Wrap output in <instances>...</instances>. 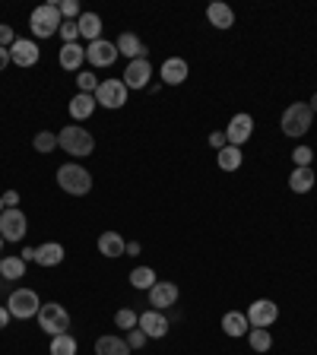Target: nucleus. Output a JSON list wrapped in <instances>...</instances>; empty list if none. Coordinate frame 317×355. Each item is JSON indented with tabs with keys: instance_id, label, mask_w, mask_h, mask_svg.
<instances>
[{
	"instance_id": "21",
	"label": "nucleus",
	"mask_w": 317,
	"mask_h": 355,
	"mask_svg": "<svg viewBox=\"0 0 317 355\" xmlns=\"http://www.w3.org/2000/svg\"><path fill=\"white\" fill-rule=\"evenodd\" d=\"M124 248H127V242H124L118 232H102L98 235V254L102 257H124Z\"/></svg>"
},
{
	"instance_id": "24",
	"label": "nucleus",
	"mask_w": 317,
	"mask_h": 355,
	"mask_svg": "<svg viewBox=\"0 0 317 355\" xmlns=\"http://www.w3.org/2000/svg\"><path fill=\"white\" fill-rule=\"evenodd\" d=\"M76 26H80V38H86V42H98L102 38V16L98 13H80Z\"/></svg>"
},
{
	"instance_id": "48",
	"label": "nucleus",
	"mask_w": 317,
	"mask_h": 355,
	"mask_svg": "<svg viewBox=\"0 0 317 355\" xmlns=\"http://www.w3.org/2000/svg\"><path fill=\"white\" fill-rule=\"evenodd\" d=\"M0 286H3V276H0Z\"/></svg>"
},
{
	"instance_id": "17",
	"label": "nucleus",
	"mask_w": 317,
	"mask_h": 355,
	"mask_svg": "<svg viewBox=\"0 0 317 355\" xmlns=\"http://www.w3.org/2000/svg\"><path fill=\"white\" fill-rule=\"evenodd\" d=\"M150 304L156 311H165V308H172V304H178V286H174V282H156V286L150 289Z\"/></svg>"
},
{
	"instance_id": "44",
	"label": "nucleus",
	"mask_w": 317,
	"mask_h": 355,
	"mask_svg": "<svg viewBox=\"0 0 317 355\" xmlns=\"http://www.w3.org/2000/svg\"><path fill=\"white\" fill-rule=\"evenodd\" d=\"M7 64H13L10 61V48H0V70H7Z\"/></svg>"
},
{
	"instance_id": "16",
	"label": "nucleus",
	"mask_w": 317,
	"mask_h": 355,
	"mask_svg": "<svg viewBox=\"0 0 317 355\" xmlns=\"http://www.w3.org/2000/svg\"><path fill=\"white\" fill-rule=\"evenodd\" d=\"M190 67L184 57H165L162 61V70H158V76H162V83L165 86H181L184 80H188Z\"/></svg>"
},
{
	"instance_id": "29",
	"label": "nucleus",
	"mask_w": 317,
	"mask_h": 355,
	"mask_svg": "<svg viewBox=\"0 0 317 355\" xmlns=\"http://www.w3.org/2000/svg\"><path fill=\"white\" fill-rule=\"evenodd\" d=\"M242 162H244V156H242L238 146H226V149H219V168L222 172H238Z\"/></svg>"
},
{
	"instance_id": "34",
	"label": "nucleus",
	"mask_w": 317,
	"mask_h": 355,
	"mask_svg": "<svg viewBox=\"0 0 317 355\" xmlns=\"http://www.w3.org/2000/svg\"><path fill=\"white\" fill-rule=\"evenodd\" d=\"M136 320H140V314H136L134 308H121L118 314H114V324L121 327V330H134Z\"/></svg>"
},
{
	"instance_id": "27",
	"label": "nucleus",
	"mask_w": 317,
	"mask_h": 355,
	"mask_svg": "<svg viewBox=\"0 0 317 355\" xmlns=\"http://www.w3.org/2000/svg\"><path fill=\"white\" fill-rule=\"evenodd\" d=\"M289 188H292V194H308L314 188V168H295L289 174Z\"/></svg>"
},
{
	"instance_id": "39",
	"label": "nucleus",
	"mask_w": 317,
	"mask_h": 355,
	"mask_svg": "<svg viewBox=\"0 0 317 355\" xmlns=\"http://www.w3.org/2000/svg\"><path fill=\"white\" fill-rule=\"evenodd\" d=\"M13 42H16V35H13V26L0 23V48H13Z\"/></svg>"
},
{
	"instance_id": "37",
	"label": "nucleus",
	"mask_w": 317,
	"mask_h": 355,
	"mask_svg": "<svg viewBox=\"0 0 317 355\" xmlns=\"http://www.w3.org/2000/svg\"><path fill=\"white\" fill-rule=\"evenodd\" d=\"M57 10H61V19H80V3L76 0H61Z\"/></svg>"
},
{
	"instance_id": "20",
	"label": "nucleus",
	"mask_w": 317,
	"mask_h": 355,
	"mask_svg": "<svg viewBox=\"0 0 317 355\" xmlns=\"http://www.w3.org/2000/svg\"><path fill=\"white\" fill-rule=\"evenodd\" d=\"M114 45H118V54H124L127 61H143L146 54H150V51H146V45L134 35V32H124V35L118 38Z\"/></svg>"
},
{
	"instance_id": "25",
	"label": "nucleus",
	"mask_w": 317,
	"mask_h": 355,
	"mask_svg": "<svg viewBox=\"0 0 317 355\" xmlns=\"http://www.w3.org/2000/svg\"><path fill=\"white\" fill-rule=\"evenodd\" d=\"M134 349L121 336H98L96 340V355H130Z\"/></svg>"
},
{
	"instance_id": "28",
	"label": "nucleus",
	"mask_w": 317,
	"mask_h": 355,
	"mask_svg": "<svg viewBox=\"0 0 317 355\" xmlns=\"http://www.w3.org/2000/svg\"><path fill=\"white\" fill-rule=\"evenodd\" d=\"M0 276L3 280H23L26 276V260L10 254V257H0Z\"/></svg>"
},
{
	"instance_id": "36",
	"label": "nucleus",
	"mask_w": 317,
	"mask_h": 355,
	"mask_svg": "<svg viewBox=\"0 0 317 355\" xmlns=\"http://www.w3.org/2000/svg\"><path fill=\"white\" fill-rule=\"evenodd\" d=\"M292 159H295V168H311L314 152H311V146H298V149L292 152Z\"/></svg>"
},
{
	"instance_id": "3",
	"label": "nucleus",
	"mask_w": 317,
	"mask_h": 355,
	"mask_svg": "<svg viewBox=\"0 0 317 355\" xmlns=\"http://www.w3.org/2000/svg\"><path fill=\"white\" fill-rule=\"evenodd\" d=\"M61 10H57V3H42V7L32 10L29 16V29L35 38H51L61 32Z\"/></svg>"
},
{
	"instance_id": "22",
	"label": "nucleus",
	"mask_w": 317,
	"mask_h": 355,
	"mask_svg": "<svg viewBox=\"0 0 317 355\" xmlns=\"http://www.w3.org/2000/svg\"><path fill=\"white\" fill-rule=\"evenodd\" d=\"M96 95H89V92H76L73 98H70V118L73 121H86V118H92V111H96Z\"/></svg>"
},
{
	"instance_id": "41",
	"label": "nucleus",
	"mask_w": 317,
	"mask_h": 355,
	"mask_svg": "<svg viewBox=\"0 0 317 355\" xmlns=\"http://www.w3.org/2000/svg\"><path fill=\"white\" fill-rule=\"evenodd\" d=\"M16 203H19V190H7V194H3V206L16 210Z\"/></svg>"
},
{
	"instance_id": "1",
	"label": "nucleus",
	"mask_w": 317,
	"mask_h": 355,
	"mask_svg": "<svg viewBox=\"0 0 317 355\" xmlns=\"http://www.w3.org/2000/svg\"><path fill=\"white\" fill-rule=\"evenodd\" d=\"M57 146H61L67 156H73V159H86V156L96 152V140H92V134L86 127H76V124L57 130Z\"/></svg>"
},
{
	"instance_id": "6",
	"label": "nucleus",
	"mask_w": 317,
	"mask_h": 355,
	"mask_svg": "<svg viewBox=\"0 0 317 355\" xmlns=\"http://www.w3.org/2000/svg\"><path fill=\"white\" fill-rule=\"evenodd\" d=\"M38 327L48 333V336H61V333L70 330V314L64 304L57 302H48L42 304V311H38Z\"/></svg>"
},
{
	"instance_id": "15",
	"label": "nucleus",
	"mask_w": 317,
	"mask_h": 355,
	"mask_svg": "<svg viewBox=\"0 0 317 355\" xmlns=\"http://www.w3.org/2000/svg\"><path fill=\"white\" fill-rule=\"evenodd\" d=\"M150 80H152V64L146 61H130L127 70H124V86L127 89H150Z\"/></svg>"
},
{
	"instance_id": "42",
	"label": "nucleus",
	"mask_w": 317,
	"mask_h": 355,
	"mask_svg": "<svg viewBox=\"0 0 317 355\" xmlns=\"http://www.w3.org/2000/svg\"><path fill=\"white\" fill-rule=\"evenodd\" d=\"M10 320H13V314H10V311L3 308V304H0V330H7Z\"/></svg>"
},
{
	"instance_id": "46",
	"label": "nucleus",
	"mask_w": 317,
	"mask_h": 355,
	"mask_svg": "<svg viewBox=\"0 0 317 355\" xmlns=\"http://www.w3.org/2000/svg\"><path fill=\"white\" fill-rule=\"evenodd\" d=\"M3 210H7V206H3V194H0V212H3Z\"/></svg>"
},
{
	"instance_id": "31",
	"label": "nucleus",
	"mask_w": 317,
	"mask_h": 355,
	"mask_svg": "<svg viewBox=\"0 0 317 355\" xmlns=\"http://www.w3.org/2000/svg\"><path fill=\"white\" fill-rule=\"evenodd\" d=\"M51 355H76V340L70 336V333L51 336Z\"/></svg>"
},
{
	"instance_id": "45",
	"label": "nucleus",
	"mask_w": 317,
	"mask_h": 355,
	"mask_svg": "<svg viewBox=\"0 0 317 355\" xmlns=\"http://www.w3.org/2000/svg\"><path fill=\"white\" fill-rule=\"evenodd\" d=\"M308 108H311V111H314V114H317V92H314V95H311V102H308Z\"/></svg>"
},
{
	"instance_id": "33",
	"label": "nucleus",
	"mask_w": 317,
	"mask_h": 355,
	"mask_svg": "<svg viewBox=\"0 0 317 355\" xmlns=\"http://www.w3.org/2000/svg\"><path fill=\"white\" fill-rule=\"evenodd\" d=\"M32 146H35V152H54V149H57V134H51V130H42V134H35Z\"/></svg>"
},
{
	"instance_id": "13",
	"label": "nucleus",
	"mask_w": 317,
	"mask_h": 355,
	"mask_svg": "<svg viewBox=\"0 0 317 355\" xmlns=\"http://www.w3.org/2000/svg\"><path fill=\"white\" fill-rule=\"evenodd\" d=\"M136 327L150 336V340H162L168 333V327H172V320L162 314V311H156V308H150V311H143L140 314V320H136Z\"/></svg>"
},
{
	"instance_id": "7",
	"label": "nucleus",
	"mask_w": 317,
	"mask_h": 355,
	"mask_svg": "<svg viewBox=\"0 0 317 355\" xmlns=\"http://www.w3.org/2000/svg\"><path fill=\"white\" fill-rule=\"evenodd\" d=\"M127 86H124V80H102L96 89V102L102 108H111V111H118V108L127 105Z\"/></svg>"
},
{
	"instance_id": "12",
	"label": "nucleus",
	"mask_w": 317,
	"mask_h": 355,
	"mask_svg": "<svg viewBox=\"0 0 317 355\" xmlns=\"http://www.w3.org/2000/svg\"><path fill=\"white\" fill-rule=\"evenodd\" d=\"M251 134H254V118L251 114H235L232 121H228V127H226V140H228V146H238L242 149V143H248L251 140Z\"/></svg>"
},
{
	"instance_id": "4",
	"label": "nucleus",
	"mask_w": 317,
	"mask_h": 355,
	"mask_svg": "<svg viewBox=\"0 0 317 355\" xmlns=\"http://www.w3.org/2000/svg\"><path fill=\"white\" fill-rule=\"evenodd\" d=\"M311 121H314V111L308 108V102H292V105L282 111V134L286 136H305L311 130Z\"/></svg>"
},
{
	"instance_id": "47",
	"label": "nucleus",
	"mask_w": 317,
	"mask_h": 355,
	"mask_svg": "<svg viewBox=\"0 0 317 355\" xmlns=\"http://www.w3.org/2000/svg\"><path fill=\"white\" fill-rule=\"evenodd\" d=\"M0 251H3V235H0Z\"/></svg>"
},
{
	"instance_id": "35",
	"label": "nucleus",
	"mask_w": 317,
	"mask_h": 355,
	"mask_svg": "<svg viewBox=\"0 0 317 355\" xmlns=\"http://www.w3.org/2000/svg\"><path fill=\"white\" fill-rule=\"evenodd\" d=\"M57 35L64 38V45H73V42H80V26H76V19H64Z\"/></svg>"
},
{
	"instance_id": "18",
	"label": "nucleus",
	"mask_w": 317,
	"mask_h": 355,
	"mask_svg": "<svg viewBox=\"0 0 317 355\" xmlns=\"http://www.w3.org/2000/svg\"><path fill=\"white\" fill-rule=\"evenodd\" d=\"M57 61H61V67L67 70V73H80V70H83V61H86V48L80 45V42L64 45L61 51H57Z\"/></svg>"
},
{
	"instance_id": "43",
	"label": "nucleus",
	"mask_w": 317,
	"mask_h": 355,
	"mask_svg": "<svg viewBox=\"0 0 317 355\" xmlns=\"http://www.w3.org/2000/svg\"><path fill=\"white\" fill-rule=\"evenodd\" d=\"M140 242H127V248H124V254H130V257H136V254H140Z\"/></svg>"
},
{
	"instance_id": "10",
	"label": "nucleus",
	"mask_w": 317,
	"mask_h": 355,
	"mask_svg": "<svg viewBox=\"0 0 317 355\" xmlns=\"http://www.w3.org/2000/svg\"><path fill=\"white\" fill-rule=\"evenodd\" d=\"M118 57H121V54H118V45L108 42V38L89 42V48H86V61H89L92 67H111Z\"/></svg>"
},
{
	"instance_id": "14",
	"label": "nucleus",
	"mask_w": 317,
	"mask_h": 355,
	"mask_svg": "<svg viewBox=\"0 0 317 355\" xmlns=\"http://www.w3.org/2000/svg\"><path fill=\"white\" fill-rule=\"evenodd\" d=\"M38 57H42V51H38V45L32 42V38H16L13 48H10V61L16 64V67H35Z\"/></svg>"
},
{
	"instance_id": "11",
	"label": "nucleus",
	"mask_w": 317,
	"mask_h": 355,
	"mask_svg": "<svg viewBox=\"0 0 317 355\" xmlns=\"http://www.w3.org/2000/svg\"><path fill=\"white\" fill-rule=\"evenodd\" d=\"M244 314H248V324L251 327H264V330H266V327L276 324V318H280V308H276V302H270V298H257V302L251 304Z\"/></svg>"
},
{
	"instance_id": "5",
	"label": "nucleus",
	"mask_w": 317,
	"mask_h": 355,
	"mask_svg": "<svg viewBox=\"0 0 317 355\" xmlns=\"http://www.w3.org/2000/svg\"><path fill=\"white\" fill-rule=\"evenodd\" d=\"M7 311L13 314L16 320L38 318V311H42V298H38L35 289H13L10 298H7Z\"/></svg>"
},
{
	"instance_id": "19",
	"label": "nucleus",
	"mask_w": 317,
	"mask_h": 355,
	"mask_svg": "<svg viewBox=\"0 0 317 355\" xmlns=\"http://www.w3.org/2000/svg\"><path fill=\"white\" fill-rule=\"evenodd\" d=\"M206 19H210L212 29H232L235 26V10L228 7V3H222V0H216V3H210L206 7Z\"/></svg>"
},
{
	"instance_id": "9",
	"label": "nucleus",
	"mask_w": 317,
	"mask_h": 355,
	"mask_svg": "<svg viewBox=\"0 0 317 355\" xmlns=\"http://www.w3.org/2000/svg\"><path fill=\"white\" fill-rule=\"evenodd\" d=\"M26 226H29V219H26L23 210H3L0 212V235H3V242H23Z\"/></svg>"
},
{
	"instance_id": "8",
	"label": "nucleus",
	"mask_w": 317,
	"mask_h": 355,
	"mask_svg": "<svg viewBox=\"0 0 317 355\" xmlns=\"http://www.w3.org/2000/svg\"><path fill=\"white\" fill-rule=\"evenodd\" d=\"M19 257L32 260V264H38V266H57V264H64V244L45 242V244H38V248H26Z\"/></svg>"
},
{
	"instance_id": "32",
	"label": "nucleus",
	"mask_w": 317,
	"mask_h": 355,
	"mask_svg": "<svg viewBox=\"0 0 317 355\" xmlns=\"http://www.w3.org/2000/svg\"><path fill=\"white\" fill-rule=\"evenodd\" d=\"M98 83H102V80H98L92 70H80V73H76V89H80V92H89V95H96Z\"/></svg>"
},
{
	"instance_id": "26",
	"label": "nucleus",
	"mask_w": 317,
	"mask_h": 355,
	"mask_svg": "<svg viewBox=\"0 0 317 355\" xmlns=\"http://www.w3.org/2000/svg\"><path fill=\"white\" fill-rule=\"evenodd\" d=\"M127 280H130V286H134V289H143V292H150V289L158 282V276H156V270H152V266H134Z\"/></svg>"
},
{
	"instance_id": "23",
	"label": "nucleus",
	"mask_w": 317,
	"mask_h": 355,
	"mask_svg": "<svg viewBox=\"0 0 317 355\" xmlns=\"http://www.w3.org/2000/svg\"><path fill=\"white\" fill-rule=\"evenodd\" d=\"M248 330H251L248 314H242V311H228L226 318H222V333H226V336H232V340L248 336Z\"/></svg>"
},
{
	"instance_id": "38",
	"label": "nucleus",
	"mask_w": 317,
	"mask_h": 355,
	"mask_svg": "<svg viewBox=\"0 0 317 355\" xmlns=\"http://www.w3.org/2000/svg\"><path fill=\"white\" fill-rule=\"evenodd\" d=\"M146 340H150V336H146V333L140 330V327L127 330V346H130V349H143V346H146Z\"/></svg>"
},
{
	"instance_id": "30",
	"label": "nucleus",
	"mask_w": 317,
	"mask_h": 355,
	"mask_svg": "<svg viewBox=\"0 0 317 355\" xmlns=\"http://www.w3.org/2000/svg\"><path fill=\"white\" fill-rule=\"evenodd\" d=\"M248 343H251V349H254V352H266V349L273 346V336H270V330H264V327H251V330H248Z\"/></svg>"
},
{
	"instance_id": "40",
	"label": "nucleus",
	"mask_w": 317,
	"mask_h": 355,
	"mask_svg": "<svg viewBox=\"0 0 317 355\" xmlns=\"http://www.w3.org/2000/svg\"><path fill=\"white\" fill-rule=\"evenodd\" d=\"M210 146H212V149H216V152H219V149H226V146H228V140H226V130H212V134H210Z\"/></svg>"
},
{
	"instance_id": "2",
	"label": "nucleus",
	"mask_w": 317,
	"mask_h": 355,
	"mask_svg": "<svg viewBox=\"0 0 317 355\" xmlns=\"http://www.w3.org/2000/svg\"><path fill=\"white\" fill-rule=\"evenodd\" d=\"M57 188L70 197H86L92 190V174L86 172L83 165H76V162H67V165L57 168Z\"/></svg>"
}]
</instances>
